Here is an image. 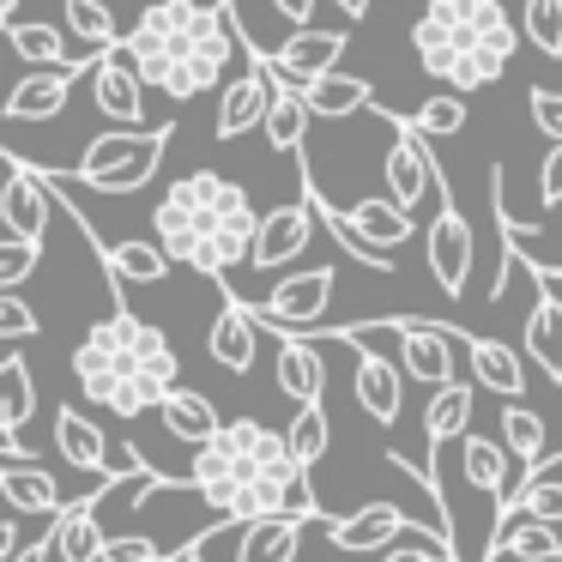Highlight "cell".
Returning <instances> with one entry per match:
<instances>
[{
	"mask_svg": "<svg viewBox=\"0 0 562 562\" xmlns=\"http://www.w3.org/2000/svg\"><path fill=\"white\" fill-rule=\"evenodd\" d=\"M49 182H37V170H25L19 158H7V182H0V224L13 243H43V224H49Z\"/></svg>",
	"mask_w": 562,
	"mask_h": 562,
	"instance_id": "e0dca14e",
	"label": "cell"
},
{
	"mask_svg": "<svg viewBox=\"0 0 562 562\" xmlns=\"http://www.w3.org/2000/svg\"><path fill=\"white\" fill-rule=\"evenodd\" d=\"M110 484H122V477H110ZM110 484H103V490H110ZM103 490H98V496L67 502V508L55 514V526H49L55 562H103V544H110V532H103V520H98Z\"/></svg>",
	"mask_w": 562,
	"mask_h": 562,
	"instance_id": "44dd1931",
	"label": "cell"
},
{
	"mask_svg": "<svg viewBox=\"0 0 562 562\" xmlns=\"http://www.w3.org/2000/svg\"><path fill=\"white\" fill-rule=\"evenodd\" d=\"M91 67H98V55H86L79 67H31L25 79H19L13 91H7V103H0V115L13 127L25 122H49V115L67 110V98H74V79H91Z\"/></svg>",
	"mask_w": 562,
	"mask_h": 562,
	"instance_id": "7c38bea8",
	"label": "cell"
},
{
	"mask_svg": "<svg viewBox=\"0 0 562 562\" xmlns=\"http://www.w3.org/2000/svg\"><path fill=\"white\" fill-rule=\"evenodd\" d=\"M303 98H308V110H315V115H333V122H339V115L369 110V103H375V86L357 79V74H327V79H315Z\"/></svg>",
	"mask_w": 562,
	"mask_h": 562,
	"instance_id": "74e56055",
	"label": "cell"
},
{
	"mask_svg": "<svg viewBox=\"0 0 562 562\" xmlns=\"http://www.w3.org/2000/svg\"><path fill=\"white\" fill-rule=\"evenodd\" d=\"M526 110H532V127L550 139V146H562V91H544L532 86V98H526Z\"/></svg>",
	"mask_w": 562,
	"mask_h": 562,
	"instance_id": "f6af8a7d",
	"label": "cell"
},
{
	"mask_svg": "<svg viewBox=\"0 0 562 562\" xmlns=\"http://www.w3.org/2000/svg\"><path fill=\"white\" fill-rule=\"evenodd\" d=\"M236 526H243V520H218V526H206V532H194V538H188V544L176 550L170 562H206V544H212L218 532H236Z\"/></svg>",
	"mask_w": 562,
	"mask_h": 562,
	"instance_id": "681fc988",
	"label": "cell"
},
{
	"mask_svg": "<svg viewBox=\"0 0 562 562\" xmlns=\"http://www.w3.org/2000/svg\"><path fill=\"white\" fill-rule=\"evenodd\" d=\"M31 412H37V375L19 351H7L0 357V436H19Z\"/></svg>",
	"mask_w": 562,
	"mask_h": 562,
	"instance_id": "836d02e7",
	"label": "cell"
},
{
	"mask_svg": "<svg viewBox=\"0 0 562 562\" xmlns=\"http://www.w3.org/2000/svg\"><path fill=\"white\" fill-rule=\"evenodd\" d=\"M0 19H7V25H19V0H0Z\"/></svg>",
	"mask_w": 562,
	"mask_h": 562,
	"instance_id": "db71d44e",
	"label": "cell"
},
{
	"mask_svg": "<svg viewBox=\"0 0 562 562\" xmlns=\"http://www.w3.org/2000/svg\"><path fill=\"white\" fill-rule=\"evenodd\" d=\"M357 351V405H363L375 424H400V412H405V369L400 363H387V357H375V351H363V339H345Z\"/></svg>",
	"mask_w": 562,
	"mask_h": 562,
	"instance_id": "603a6c76",
	"label": "cell"
},
{
	"mask_svg": "<svg viewBox=\"0 0 562 562\" xmlns=\"http://www.w3.org/2000/svg\"><path fill=\"white\" fill-rule=\"evenodd\" d=\"M345 43H351V31H291L279 49H267V61H272V74H279L284 86L308 91L315 79H327L333 67H339Z\"/></svg>",
	"mask_w": 562,
	"mask_h": 562,
	"instance_id": "9a60e30c",
	"label": "cell"
},
{
	"mask_svg": "<svg viewBox=\"0 0 562 562\" xmlns=\"http://www.w3.org/2000/svg\"><path fill=\"white\" fill-rule=\"evenodd\" d=\"M206 351H212V363L231 369V375H248V369H255L260 321H255V303H243L231 284H224V308H218V321H212V333H206Z\"/></svg>",
	"mask_w": 562,
	"mask_h": 562,
	"instance_id": "d6986e66",
	"label": "cell"
},
{
	"mask_svg": "<svg viewBox=\"0 0 562 562\" xmlns=\"http://www.w3.org/2000/svg\"><path fill=\"white\" fill-rule=\"evenodd\" d=\"M127 61L139 67L146 91H164V98L188 103L206 98V91L231 86L236 55H248L243 31H236L231 7H206V0H151L146 13L127 31Z\"/></svg>",
	"mask_w": 562,
	"mask_h": 562,
	"instance_id": "7a4b0ae2",
	"label": "cell"
},
{
	"mask_svg": "<svg viewBox=\"0 0 562 562\" xmlns=\"http://www.w3.org/2000/svg\"><path fill=\"white\" fill-rule=\"evenodd\" d=\"M182 357L158 321L134 315L127 303H110V315L91 321V333L74 351V381L98 412L110 417H146L182 387Z\"/></svg>",
	"mask_w": 562,
	"mask_h": 562,
	"instance_id": "3957f363",
	"label": "cell"
},
{
	"mask_svg": "<svg viewBox=\"0 0 562 562\" xmlns=\"http://www.w3.org/2000/svg\"><path fill=\"white\" fill-rule=\"evenodd\" d=\"M188 490L206 502L218 520H272V514H303L321 520V502L308 490L303 460L291 453V436L260 417H224V429L194 453Z\"/></svg>",
	"mask_w": 562,
	"mask_h": 562,
	"instance_id": "6da1fadb",
	"label": "cell"
},
{
	"mask_svg": "<svg viewBox=\"0 0 562 562\" xmlns=\"http://www.w3.org/2000/svg\"><path fill=\"white\" fill-rule=\"evenodd\" d=\"M381 562H460V557H436V550H424V544H393Z\"/></svg>",
	"mask_w": 562,
	"mask_h": 562,
	"instance_id": "816d5d0a",
	"label": "cell"
},
{
	"mask_svg": "<svg viewBox=\"0 0 562 562\" xmlns=\"http://www.w3.org/2000/svg\"><path fill=\"white\" fill-rule=\"evenodd\" d=\"M103 562H164V557L146 532H127V538H110V544H103Z\"/></svg>",
	"mask_w": 562,
	"mask_h": 562,
	"instance_id": "7dc6e473",
	"label": "cell"
},
{
	"mask_svg": "<svg viewBox=\"0 0 562 562\" xmlns=\"http://www.w3.org/2000/svg\"><path fill=\"white\" fill-rule=\"evenodd\" d=\"M490 557H514V562H562V532L544 520H508L490 544Z\"/></svg>",
	"mask_w": 562,
	"mask_h": 562,
	"instance_id": "8d00e7d4",
	"label": "cell"
},
{
	"mask_svg": "<svg viewBox=\"0 0 562 562\" xmlns=\"http://www.w3.org/2000/svg\"><path fill=\"white\" fill-rule=\"evenodd\" d=\"M321 532H327V544L345 550V557H387L400 532H436V520H412V514L393 508V502H369V508H357V514L321 520ZM436 544H441V532H436Z\"/></svg>",
	"mask_w": 562,
	"mask_h": 562,
	"instance_id": "30bf717a",
	"label": "cell"
},
{
	"mask_svg": "<svg viewBox=\"0 0 562 562\" xmlns=\"http://www.w3.org/2000/svg\"><path fill=\"white\" fill-rule=\"evenodd\" d=\"M37 260H43V243H0V291H19V284L37 272Z\"/></svg>",
	"mask_w": 562,
	"mask_h": 562,
	"instance_id": "ee69618b",
	"label": "cell"
},
{
	"mask_svg": "<svg viewBox=\"0 0 562 562\" xmlns=\"http://www.w3.org/2000/svg\"><path fill=\"white\" fill-rule=\"evenodd\" d=\"M55 448H61V460L74 465V472H98V477H122L110 460H122V453L110 448V436H103L98 417L74 412V405H61L55 412Z\"/></svg>",
	"mask_w": 562,
	"mask_h": 562,
	"instance_id": "7402d4cb",
	"label": "cell"
},
{
	"mask_svg": "<svg viewBox=\"0 0 562 562\" xmlns=\"http://www.w3.org/2000/svg\"><path fill=\"white\" fill-rule=\"evenodd\" d=\"M272 375H279V393L303 412V405H321L327 393V369H321V351L303 339V333H284L272 345Z\"/></svg>",
	"mask_w": 562,
	"mask_h": 562,
	"instance_id": "d4e9b609",
	"label": "cell"
},
{
	"mask_svg": "<svg viewBox=\"0 0 562 562\" xmlns=\"http://www.w3.org/2000/svg\"><path fill=\"white\" fill-rule=\"evenodd\" d=\"M381 327L400 339V369L412 381H424L429 393L453 381V333L448 327H429V321H412V315H393Z\"/></svg>",
	"mask_w": 562,
	"mask_h": 562,
	"instance_id": "4fadbf2b",
	"label": "cell"
},
{
	"mask_svg": "<svg viewBox=\"0 0 562 562\" xmlns=\"http://www.w3.org/2000/svg\"><path fill=\"white\" fill-rule=\"evenodd\" d=\"M448 333H453V345L465 351V369H472L477 387L502 393V400H520L526 393V357L520 351H508L502 339H484V333L460 327V321H448Z\"/></svg>",
	"mask_w": 562,
	"mask_h": 562,
	"instance_id": "ac0fdd59",
	"label": "cell"
},
{
	"mask_svg": "<svg viewBox=\"0 0 562 562\" xmlns=\"http://www.w3.org/2000/svg\"><path fill=\"white\" fill-rule=\"evenodd\" d=\"M550 472H562V460H544L538 472H526V484L514 490L508 502H502L490 520H496V532L508 520H544V526H562V477H550ZM496 532H490V544H496ZM490 562V557H484Z\"/></svg>",
	"mask_w": 562,
	"mask_h": 562,
	"instance_id": "484cf974",
	"label": "cell"
},
{
	"mask_svg": "<svg viewBox=\"0 0 562 562\" xmlns=\"http://www.w3.org/2000/svg\"><path fill=\"white\" fill-rule=\"evenodd\" d=\"M520 31L538 55L562 61V0H526L520 7Z\"/></svg>",
	"mask_w": 562,
	"mask_h": 562,
	"instance_id": "b9f144b4",
	"label": "cell"
},
{
	"mask_svg": "<svg viewBox=\"0 0 562 562\" xmlns=\"http://www.w3.org/2000/svg\"><path fill=\"white\" fill-rule=\"evenodd\" d=\"M308 115H315V110H308V98L279 79V91H272V110H267V127H260V134H267V146L279 151V158H303Z\"/></svg>",
	"mask_w": 562,
	"mask_h": 562,
	"instance_id": "d6a6232c",
	"label": "cell"
},
{
	"mask_svg": "<svg viewBox=\"0 0 562 562\" xmlns=\"http://www.w3.org/2000/svg\"><path fill=\"white\" fill-rule=\"evenodd\" d=\"M91 103H98V115H110V122H122V127L146 122V79L127 61V49L98 55V67H91Z\"/></svg>",
	"mask_w": 562,
	"mask_h": 562,
	"instance_id": "2e32d148",
	"label": "cell"
},
{
	"mask_svg": "<svg viewBox=\"0 0 562 562\" xmlns=\"http://www.w3.org/2000/svg\"><path fill=\"white\" fill-rule=\"evenodd\" d=\"M291 453L303 460V472H315L321 460H327V448H333V424H327V405H303V412L291 417Z\"/></svg>",
	"mask_w": 562,
	"mask_h": 562,
	"instance_id": "60d3db41",
	"label": "cell"
},
{
	"mask_svg": "<svg viewBox=\"0 0 562 562\" xmlns=\"http://www.w3.org/2000/svg\"><path fill=\"white\" fill-rule=\"evenodd\" d=\"M315 7L321 0H272V13H279L291 31H315Z\"/></svg>",
	"mask_w": 562,
	"mask_h": 562,
	"instance_id": "f907efd6",
	"label": "cell"
},
{
	"mask_svg": "<svg viewBox=\"0 0 562 562\" xmlns=\"http://www.w3.org/2000/svg\"><path fill=\"white\" fill-rule=\"evenodd\" d=\"M472 405H477V387H472V381H448V387L429 393V405H424L429 453H436L441 441H465V436H472Z\"/></svg>",
	"mask_w": 562,
	"mask_h": 562,
	"instance_id": "f1b7e54d",
	"label": "cell"
},
{
	"mask_svg": "<svg viewBox=\"0 0 562 562\" xmlns=\"http://www.w3.org/2000/svg\"><path fill=\"white\" fill-rule=\"evenodd\" d=\"M7 43H13L19 61H31V67H79V61H67L61 31H55V25H37V19H19V25H7Z\"/></svg>",
	"mask_w": 562,
	"mask_h": 562,
	"instance_id": "ab89813d",
	"label": "cell"
},
{
	"mask_svg": "<svg viewBox=\"0 0 562 562\" xmlns=\"http://www.w3.org/2000/svg\"><path fill=\"white\" fill-rule=\"evenodd\" d=\"M557 460H562V453H557Z\"/></svg>",
	"mask_w": 562,
	"mask_h": 562,
	"instance_id": "9f6ffc18",
	"label": "cell"
},
{
	"mask_svg": "<svg viewBox=\"0 0 562 562\" xmlns=\"http://www.w3.org/2000/svg\"><path fill=\"white\" fill-rule=\"evenodd\" d=\"M333 267H308V272H291L267 303H255V321L284 339V333H321L327 327V303H333Z\"/></svg>",
	"mask_w": 562,
	"mask_h": 562,
	"instance_id": "ba28073f",
	"label": "cell"
},
{
	"mask_svg": "<svg viewBox=\"0 0 562 562\" xmlns=\"http://www.w3.org/2000/svg\"><path fill=\"white\" fill-rule=\"evenodd\" d=\"M308 224H315V200H308V194L284 200V206H272V212H260V231H255V255H248V267H255V272L291 267V260L308 248Z\"/></svg>",
	"mask_w": 562,
	"mask_h": 562,
	"instance_id": "5bb4252c",
	"label": "cell"
},
{
	"mask_svg": "<svg viewBox=\"0 0 562 562\" xmlns=\"http://www.w3.org/2000/svg\"><path fill=\"white\" fill-rule=\"evenodd\" d=\"M333 7H339V19H351V25H363V19H369V7H375V0H333Z\"/></svg>",
	"mask_w": 562,
	"mask_h": 562,
	"instance_id": "f5cc1de1",
	"label": "cell"
},
{
	"mask_svg": "<svg viewBox=\"0 0 562 562\" xmlns=\"http://www.w3.org/2000/svg\"><path fill=\"white\" fill-rule=\"evenodd\" d=\"M502 448L514 453V460L526 465V472H538V465H544V448H550V436H544V417L532 412V405L526 400H508L502 405Z\"/></svg>",
	"mask_w": 562,
	"mask_h": 562,
	"instance_id": "e575fe53",
	"label": "cell"
},
{
	"mask_svg": "<svg viewBox=\"0 0 562 562\" xmlns=\"http://www.w3.org/2000/svg\"><path fill=\"white\" fill-rule=\"evenodd\" d=\"M345 218H351V224H357V231H363L375 248H387V255H393L400 243H412V231H417V224H412V212H405V206H393L387 194L357 200V206L345 212Z\"/></svg>",
	"mask_w": 562,
	"mask_h": 562,
	"instance_id": "d590c367",
	"label": "cell"
},
{
	"mask_svg": "<svg viewBox=\"0 0 562 562\" xmlns=\"http://www.w3.org/2000/svg\"><path fill=\"white\" fill-rule=\"evenodd\" d=\"M532 284H538V296H532V308H526L520 345H526V363L562 387V296L550 291V279H538V272H532Z\"/></svg>",
	"mask_w": 562,
	"mask_h": 562,
	"instance_id": "ffe728a7",
	"label": "cell"
},
{
	"mask_svg": "<svg viewBox=\"0 0 562 562\" xmlns=\"http://www.w3.org/2000/svg\"><path fill=\"white\" fill-rule=\"evenodd\" d=\"M61 13H67V31L91 43V55L122 49V43H127V31L115 25V13L103 7V0H61Z\"/></svg>",
	"mask_w": 562,
	"mask_h": 562,
	"instance_id": "f35d334b",
	"label": "cell"
},
{
	"mask_svg": "<svg viewBox=\"0 0 562 562\" xmlns=\"http://www.w3.org/2000/svg\"><path fill=\"white\" fill-rule=\"evenodd\" d=\"M158 417H164V429H170L176 441H188V448H206L212 436L224 429V417H218V405L206 400V393H194V387H176L170 400L158 405Z\"/></svg>",
	"mask_w": 562,
	"mask_h": 562,
	"instance_id": "f546056e",
	"label": "cell"
},
{
	"mask_svg": "<svg viewBox=\"0 0 562 562\" xmlns=\"http://www.w3.org/2000/svg\"><path fill=\"white\" fill-rule=\"evenodd\" d=\"M412 127H417L424 139H448V134H460V127H465V98H460V91H436V98H429L424 110L412 115Z\"/></svg>",
	"mask_w": 562,
	"mask_h": 562,
	"instance_id": "7bdbcfd3",
	"label": "cell"
},
{
	"mask_svg": "<svg viewBox=\"0 0 562 562\" xmlns=\"http://www.w3.org/2000/svg\"><path fill=\"white\" fill-rule=\"evenodd\" d=\"M260 212L248 200L243 182H231L224 170H188L164 188V200L151 206V236L158 248L188 272L231 284V267H248L255 255Z\"/></svg>",
	"mask_w": 562,
	"mask_h": 562,
	"instance_id": "277c9868",
	"label": "cell"
},
{
	"mask_svg": "<svg viewBox=\"0 0 562 562\" xmlns=\"http://www.w3.org/2000/svg\"><path fill=\"white\" fill-rule=\"evenodd\" d=\"M520 37L526 31L508 19L502 0H424V13L412 25L417 67L429 79H441L448 91H460V98L496 86L508 74Z\"/></svg>",
	"mask_w": 562,
	"mask_h": 562,
	"instance_id": "5b68a950",
	"label": "cell"
},
{
	"mask_svg": "<svg viewBox=\"0 0 562 562\" xmlns=\"http://www.w3.org/2000/svg\"><path fill=\"white\" fill-rule=\"evenodd\" d=\"M272 91H279V74H272L267 49H260V43H248L243 74H236L231 86L218 91V122H212V134H218L224 146H231V139H243L248 127H267Z\"/></svg>",
	"mask_w": 562,
	"mask_h": 562,
	"instance_id": "9c48e42d",
	"label": "cell"
},
{
	"mask_svg": "<svg viewBox=\"0 0 562 562\" xmlns=\"http://www.w3.org/2000/svg\"><path fill=\"white\" fill-rule=\"evenodd\" d=\"M0 496H7V508L13 514H61V484L49 477V465L37 460H13L0 465Z\"/></svg>",
	"mask_w": 562,
	"mask_h": 562,
	"instance_id": "83f0119b",
	"label": "cell"
},
{
	"mask_svg": "<svg viewBox=\"0 0 562 562\" xmlns=\"http://www.w3.org/2000/svg\"><path fill=\"white\" fill-rule=\"evenodd\" d=\"M538 272V279H562V267H532Z\"/></svg>",
	"mask_w": 562,
	"mask_h": 562,
	"instance_id": "11a10c76",
	"label": "cell"
},
{
	"mask_svg": "<svg viewBox=\"0 0 562 562\" xmlns=\"http://www.w3.org/2000/svg\"><path fill=\"white\" fill-rule=\"evenodd\" d=\"M303 194H308V200H315V218H321V224H327V236H333V243H339V255H351V260H357V267H369V272H393V255H387V248H375V243H369V236H363V231H357V224H351V218H345V212H339V206H327V200H321V188H315V176H303Z\"/></svg>",
	"mask_w": 562,
	"mask_h": 562,
	"instance_id": "1f68e13d",
	"label": "cell"
},
{
	"mask_svg": "<svg viewBox=\"0 0 562 562\" xmlns=\"http://www.w3.org/2000/svg\"><path fill=\"white\" fill-rule=\"evenodd\" d=\"M303 514H272V520H248L236 532V562H296L303 550Z\"/></svg>",
	"mask_w": 562,
	"mask_h": 562,
	"instance_id": "4316f807",
	"label": "cell"
},
{
	"mask_svg": "<svg viewBox=\"0 0 562 562\" xmlns=\"http://www.w3.org/2000/svg\"><path fill=\"white\" fill-rule=\"evenodd\" d=\"M508 460H514V453L502 448L496 436H477V429H472V436L460 441V465H465V484H472L477 496H490V502H496V508H502V502H508Z\"/></svg>",
	"mask_w": 562,
	"mask_h": 562,
	"instance_id": "4dcf8cb0",
	"label": "cell"
},
{
	"mask_svg": "<svg viewBox=\"0 0 562 562\" xmlns=\"http://www.w3.org/2000/svg\"><path fill=\"white\" fill-rule=\"evenodd\" d=\"M393 139H387V164H381V176H387V200L405 212H417L429 194L448 200V176L436 170V151H429V139L417 134L412 122H387Z\"/></svg>",
	"mask_w": 562,
	"mask_h": 562,
	"instance_id": "52a82bcc",
	"label": "cell"
},
{
	"mask_svg": "<svg viewBox=\"0 0 562 562\" xmlns=\"http://www.w3.org/2000/svg\"><path fill=\"white\" fill-rule=\"evenodd\" d=\"M170 127H176V122L146 127V134H139V127H115V134H98V139L86 146V158H79L74 182L98 188V194H134V188H146L151 176H158V164H164Z\"/></svg>",
	"mask_w": 562,
	"mask_h": 562,
	"instance_id": "8992f818",
	"label": "cell"
},
{
	"mask_svg": "<svg viewBox=\"0 0 562 562\" xmlns=\"http://www.w3.org/2000/svg\"><path fill=\"white\" fill-rule=\"evenodd\" d=\"M424 260H429V279L441 284V296H465V279H472V260H477V236L453 200L436 206V224L424 236Z\"/></svg>",
	"mask_w": 562,
	"mask_h": 562,
	"instance_id": "8fae6325",
	"label": "cell"
},
{
	"mask_svg": "<svg viewBox=\"0 0 562 562\" xmlns=\"http://www.w3.org/2000/svg\"><path fill=\"white\" fill-rule=\"evenodd\" d=\"M67 218H74L79 231H86V243L98 248V260H103V272H110V279H122V284H164V279H170L176 260L164 255L158 243L134 236V243H110V248H103V243H98V231H91V224L79 218V212H67Z\"/></svg>",
	"mask_w": 562,
	"mask_h": 562,
	"instance_id": "cb8c5ba5",
	"label": "cell"
},
{
	"mask_svg": "<svg viewBox=\"0 0 562 562\" xmlns=\"http://www.w3.org/2000/svg\"><path fill=\"white\" fill-rule=\"evenodd\" d=\"M538 200H544V206H562V146H550L544 170H538Z\"/></svg>",
	"mask_w": 562,
	"mask_h": 562,
	"instance_id": "c3c4849f",
	"label": "cell"
},
{
	"mask_svg": "<svg viewBox=\"0 0 562 562\" xmlns=\"http://www.w3.org/2000/svg\"><path fill=\"white\" fill-rule=\"evenodd\" d=\"M37 333V308L19 291H0V339H31Z\"/></svg>",
	"mask_w": 562,
	"mask_h": 562,
	"instance_id": "bcb514c9",
	"label": "cell"
}]
</instances>
